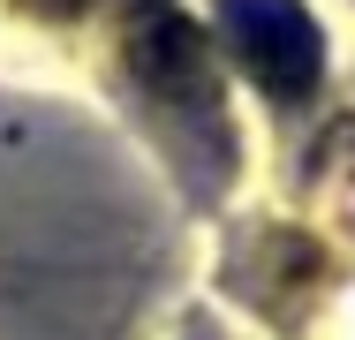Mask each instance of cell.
Returning a JSON list of instances; mask_svg holds the SVG:
<instances>
[{
  "mask_svg": "<svg viewBox=\"0 0 355 340\" xmlns=\"http://www.w3.org/2000/svg\"><path fill=\"white\" fill-rule=\"evenodd\" d=\"M219 31L265 99H302L325 76V38L302 0H219Z\"/></svg>",
  "mask_w": 355,
  "mask_h": 340,
  "instance_id": "6da1fadb",
  "label": "cell"
},
{
  "mask_svg": "<svg viewBox=\"0 0 355 340\" xmlns=\"http://www.w3.org/2000/svg\"><path fill=\"white\" fill-rule=\"evenodd\" d=\"M129 61L159 99H212V53H205V31L174 8H144L129 23Z\"/></svg>",
  "mask_w": 355,
  "mask_h": 340,
  "instance_id": "7a4b0ae2",
  "label": "cell"
},
{
  "mask_svg": "<svg viewBox=\"0 0 355 340\" xmlns=\"http://www.w3.org/2000/svg\"><path fill=\"white\" fill-rule=\"evenodd\" d=\"M31 8H46V15H69L76 0H31Z\"/></svg>",
  "mask_w": 355,
  "mask_h": 340,
  "instance_id": "3957f363",
  "label": "cell"
}]
</instances>
